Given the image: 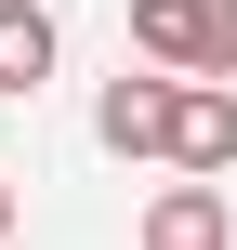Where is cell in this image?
Listing matches in <instances>:
<instances>
[{"mask_svg":"<svg viewBox=\"0 0 237 250\" xmlns=\"http://www.w3.org/2000/svg\"><path fill=\"white\" fill-rule=\"evenodd\" d=\"M132 250H237V198L224 185H158L145 224H132Z\"/></svg>","mask_w":237,"mask_h":250,"instance_id":"cell-4","label":"cell"},{"mask_svg":"<svg viewBox=\"0 0 237 250\" xmlns=\"http://www.w3.org/2000/svg\"><path fill=\"white\" fill-rule=\"evenodd\" d=\"M172 92H185V79H158V66L132 79V66H119L106 105H92V145H106V158H172Z\"/></svg>","mask_w":237,"mask_h":250,"instance_id":"cell-2","label":"cell"},{"mask_svg":"<svg viewBox=\"0 0 237 250\" xmlns=\"http://www.w3.org/2000/svg\"><path fill=\"white\" fill-rule=\"evenodd\" d=\"M53 53H66V26H53L40 0H0V105H26V92L53 79Z\"/></svg>","mask_w":237,"mask_h":250,"instance_id":"cell-5","label":"cell"},{"mask_svg":"<svg viewBox=\"0 0 237 250\" xmlns=\"http://www.w3.org/2000/svg\"><path fill=\"white\" fill-rule=\"evenodd\" d=\"M132 53H145L158 79L224 92L237 79V0H132Z\"/></svg>","mask_w":237,"mask_h":250,"instance_id":"cell-1","label":"cell"},{"mask_svg":"<svg viewBox=\"0 0 237 250\" xmlns=\"http://www.w3.org/2000/svg\"><path fill=\"white\" fill-rule=\"evenodd\" d=\"M0 237H13V185H0Z\"/></svg>","mask_w":237,"mask_h":250,"instance_id":"cell-6","label":"cell"},{"mask_svg":"<svg viewBox=\"0 0 237 250\" xmlns=\"http://www.w3.org/2000/svg\"><path fill=\"white\" fill-rule=\"evenodd\" d=\"M158 171H172V185H224L237 171V92H198V79L172 92V158H158Z\"/></svg>","mask_w":237,"mask_h":250,"instance_id":"cell-3","label":"cell"}]
</instances>
